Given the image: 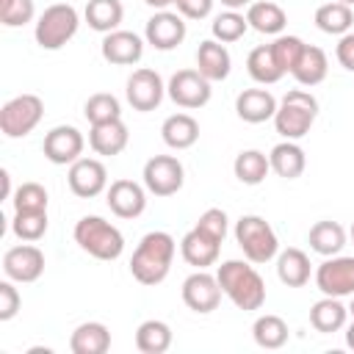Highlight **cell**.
Segmentation results:
<instances>
[{
    "label": "cell",
    "mask_w": 354,
    "mask_h": 354,
    "mask_svg": "<svg viewBox=\"0 0 354 354\" xmlns=\"http://www.w3.org/2000/svg\"><path fill=\"white\" fill-rule=\"evenodd\" d=\"M174 252H177V241L163 232V230H155V232H147L133 257H130V274L136 282L152 288V285H160L169 271H171V260H174Z\"/></svg>",
    "instance_id": "6da1fadb"
},
{
    "label": "cell",
    "mask_w": 354,
    "mask_h": 354,
    "mask_svg": "<svg viewBox=\"0 0 354 354\" xmlns=\"http://www.w3.org/2000/svg\"><path fill=\"white\" fill-rule=\"evenodd\" d=\"M216 279L224 290V296L243 313L260 310L266 304V282L257 274L254 266L246 260H224L216 271Z\"/></svg>",
    "instance_id": "7a4b0ae2"
},
{
    "label": "cell",
    "mask_w": 354,
    "mask_h": 354,
    "mask_svg": "<svg viewBox=\"0 0 354 354\" xmlns=\"http://www.w3.org/2000/svg\"><path fill=\"white\" fill-rule=\"evenodd\" d=\"M315 116H318V100L304 88H290L279 100V108L274 113V127L282 138L299 141L310 133Z\"/></svg>",
    "instance_id": "3957f363"
},
{
    "label": "cell",
    "mask_w": 354,
    "mask_h": 354,
    "mask_svg": "<svg viewBox=\"0 0 354 354\" xmlns=\"http://www.w3.org/2000/svg\"><path fill=\"white\" fill-rule=\"evenodd\" d=\"M75 243L97 260H116L124 252V235L102 216H83L75 224Z\"/></svg>",
    "instance_id": "277c9868"
},
{
    "label": "cell",
    "mask_w": 354,
    "mask_h": 354,
    "mask_svg": "<svg viewBox=\"0 0 354 354\" xmlns=\"http://www.w3.org/2000/svg\"><path fill=\"white\" fill-rule=\"evenodd\" d=\"M235 241H238L243 257L249 263H257V266L274 260L279 252V241H277L274 227L263 216H254V213L241 216L235 221Z\"/></svg>",
    "instance_id": "5b68a950"
},
{
    "label": "cell",
    "mask_w": 354,
    "mask_h": 354,
    "mask_svg": "<svg viewBox=\"0 0 354 354\" xmlns=\"http://www.w3.org/2000/svg\"><path fill=\"white\" fill-rule=\"evenodd\" d=\"M80 28V14L75 6L69 3H53L41 11V17L36 19V44L41 50H61L66 41L75 39Z\"/></svg>",
    "instance_id": "8992f818"
},
{
    "label": "cell",
    "mask_w": 354,
    "mask_h": 354,
    "mask_svg": "<svg viewBox=\"0 0 354 354\" xmlns=\"http://www.w3.org/2000/svg\"><path fill=\"white\" fill-rule=\"evenodd\" d=\"M44 116V102L36 94H19L11 97L0 108V130L8 138H25L28 133L36 130V124Z\"/></svg>",
    "instance_id": "52a82bcc"
},
{
    "label": "cell",
    "mask_w": 354,
    "mask_h": 354,
    "mask_svg": "<svg viewBox=\"0 0 354 354\" xmlns=\"http://www.w3.org/2000/svg\"><path fill=\"white\" fill-rule=\"evenodd\" d=\"M166 94L177 108L196 111V108H205L210 102L213 88H210V80L199 69H180L169 77Z\"/></svg>",
    "instance_id": "ba28073f"
},
{
    "label": "cell",
    "mask_w": 354,
    "mask_h": 354,
    "mask_svg": "<svg viewBox=\"0 0 354 354\" xmlns=\"http://www.w3.org/2000/svg\"><path fill=\"white\" fill-rule=\"evenodd\" d=\"M144 185L155 196H174L185 183V169L174 155H152L144 163Z\"/></svg>",
    "instance_id": "9c48e42d"
},
{
    "label": "cell",
    "mask_w": 354,
    "mask_h": 354,
    "mask_svg": "<svg viewBox=\"0 0 354 354\" xmlns=\"http://www.w3.org/2000/svg\"><path fill=\"white\" fill-rule=\"evenodd\" d=\"M315 285L324 296H354V257L332 254L315 268Z\"/></svg>",
    "instance_id": "30bf717a"
},
{
    "label": "cell",
    "mask_w": 354,
    "mask_h": 354,
    "mask_svg": "<svg viewBox=\"0 0 354 354\" xmlns=\"http://www.w3.org/2000/svg\"><path fill=\"white\" fill-rule=\"evenodd\" d=\"M163 94H166V86H163V77L155 72V69H136L130 77H127V88H124V97L127 102L133 105V111H155L160 102H163Z\"/></svg>",
    "instance_id": "8fae6325"
},
{
    "label": "cell",
    "mask_w": 354,
    "mask_h": 354,
    "mask_svg": "<svg viewBox=\"0 0 354 354\" xmlns=\"http://www.w3.org/2000/svg\"><path fill=\"white\" fill-rule=\"evenodd\" d=\"M221 285L216 279V274H207L205 268H196L191 277H185L183 282V301L188 310L199 313V315H207L218 307L221 301Z\"/></svg>",
    "instance_id": "7c38bea8"
},
{
    "label": "cell",
    "mask_w": 354,
    "mask_h": 354,
    "mask_svg": "<svg viewBox=\"0 0 354 354\" xmlns=\"http://www.w3.org/2000/svg\"><path fill=\"white\" fill-rule=\"evenodd\" d=\"M83 147H86V138L77 127L72 124H58L53 127L47 136H44V144H41V152L50 163L55 166H72L80 155H83Z\"/></svg>",
    "instance_id": "4fadbf2b"
},
{
    "label": "cell",
    "mask_w": 354,
    "mask_h": 354,
    "mask_svg": "<svg viewBox=\"0 0 354 354\" xmlns=\"http://www.w3.org/2000/svg\"><path fill=\"white\" fill-rule=\"evenodd\" d=\"M188 28H185V17L183 14H174V11H155L149 19H147V28H144V39L147 44H152L155 50H174L183 44Z\"/></svg>",
    "instance_id": "5bb4252c"
},
{
    "label": "cell",
    "mask_w": 354,
    "mask_h": 354,
    "mask_svg": "<svg viewBox=\"0 0 354 354\" xmlns=\"http://www.w3.org/2000/svg\"><path fill=\"white\" fill-rule=\"evenodd\" d=\"M3 271L14 282H22V285L36 282L44 274V252L39 246H33L30 241L19 243V246H11L3 254Z\"/></svg>",
    "instance_id": "9a60e30c"
},
{
    "label": "cell",
    "mask_w": 354,
    "mask_h": 354,
    "mask_svg": "<svg viewBox=\"0 0 354 354\" xmlns=\"http://www.w3.org/2000/svg\"><path fill=\"white\" fill-rule=\"evenodd\" d=\"M66 183L72 188L75 196L80 199H94L108 188V171L97 158H77L69 166Z\"/></svg>",
    "instance_id": "2e32d148"
},
{
    "label": "cell",
    "mask_w": 354,
    "mask_h": 354,
    "mask_svg": "<svg viewBox=\"0 0 354 354\" xmlns=\"http://www.w3.org/2000/svg\"><path fill=\"white\" fill-rule=\"evenodd\" d=\"M100 53L113 66H133L144 55V39L133 30H111L102 36Z\"/></svg>",
    "instance_id": "e0dca14e"
},
{
    "label": "cell",
    "mask_w": 354,
    "mask_h": 354,
    "mask_svg": "<svg viewBox=\"0 0 354 354\" xmlns=\"http://www.w3.org/2000/svg\"><path fill=\"white\" fill-rule=\"evenodd\" d=\"M108 207L119 218H138L147 210V185L136 180H113L108 185Z\"/></svg>",
    "instance_id": "ac0fdd59"
},
{
    "label": "cell",
    "mask_w": 354,
    "mask_h": 354,
    "mask_svg": "<svg viewBox=\"0 0 354 354\" xmlns=\"http://www.w3.org/2000/svg\"><path fill=\"white\" fill-rule=\"evenodd\" d=\"M277 108H279V102L268 88H243L235 97V113H238V119H243L249 124L274 119Z\"/></svg>",
    "instance_id": "d6986e66"
},
{
    "label": "cell",
    "mask_w": 354,
    "mask_h": 354,
    "mask_svg": "<svg viewBox=\"0 0 354 354\" xmlns=\"http://www.w3.org/2000/svg\"><path fill=\"white\" fill-rule=\"evenodd\" d=\"M196 69H199L210 83L227 80V75H230V69H232L230 50H227L221 41H216V39L199 41V47H196Z\"/></svg>",
    "instance_id": "ffe728a7"
},
{
    "label": "cell",
    "mask_w": 354,
    "mask_h": 354,
    "mask_svg": "<svg viewBox=\"0 0 354 354\" xmlns=\"http://www.w3.org/2000/svg\"><path fill=\"white\" fill-rule=\"evenodd\" d=\"M127 141H130V133L122 119H113L105 124H91V130H88V147L102 158H113V155L124 152Z\"/></svg>",
    "instance_id": "44dd1931"
},
{
    "label": "cell",
    "mask_w": 354,
    "mask_h": 354,
    "mask_svg": "<svg viewBox=\"0 0 354 354\" xmlns=\"http://www.w3.org/2000/svg\"><path fill=\"white\" fill-rule=\"evenodd\" d=\"M218 249H221V243L218 241H213L210 235H205L202 230H188L185 235H183V241H180V254H183V260L188 263V266H194V268H207V266H213L216 260H218Z\"/></svg>",
    "instance_id": "7402d4cb"
},
{
    "label": "cell",
    "mask_w": 354,
    "mask_h": 354,
    "mask_svg": "<svg viewBox=\"0 0 354 354\" xmlns=\"http://www.w3.org/2000/svg\"><path fill=\"white\" fill-rule=\"evenodd\" d=\"M268 163H271V171L277 174V177H282V180H296V177H301V171H304V166H307V155H304V149L296 144V141H282V144H277L271 152H268Z\"/></svg>",
    "instance_id": "603a6c76"
},
{
    "label": "cell",
    "mask_w": 354,
    "mask_h": 354,
    "mask_svg": "<svg viewBox=\"0 0 354 354\" xmlns=\"http://www.w3.org/2000/svg\"><path fill=\"white\" fill-rule=\"evenodd\" d=\"M346 318H348V307L335 296H324L310 307V326L321 335L340 332L346 326Z\"/></svg>",
    "instance_id": "cb8c5ba5"
},
{
    "label": "cell",
    "mask_w": 354,
    "mask_h": 354,
    "mask_svg": "<svg viewBox=\"0 0 354 354\" xmlns=\"http://www.w3.org/2000/svg\"><path fill=\"white\" fill-rule=\"evenodd\" d=\"M72 354H105L111 348V329L100 321H86L75 326L69 337Z\"/></svg>",
    "instance_id": "d4e9b609"
},
{
    "label": "cell",
    "mask_w": 354,
    "mask_h": 354,
    "mask_svg": "<svg viewBox=\"0 0 354 354\" xmlns=\"http://www.w3.org/2000/svg\"><path fill=\"white\" fill-rule=\"evenodd\" d=\"M246 19H249V28H254L257 33H266V36H279L288 25V14L282 6H277L274 0H257L246 8Z\"/></svg>",
    "instance_id": "484cf974"
},
{
    "label": "cell",
    "mask_w": 354,
    "mask_h": 354,
    "mask_svg": "<svg viewBox=\"0 0 354 354\" xmlns=\"http://www.w3.org/2000/svg\"><path fill=\"white\" fill-rule=\"evenodd\" d=\"M326 72H329L326 53H324L321 47H315V44H304V50H301V55H299V61H296V66H293L290 75L296 77L299 86L313 88V86L324 83Z\"/></svg>",
    "instance_id": "4316f807"
},
{
    "label": "cell",
    "mask_w": 354,
    "mask_h": 354,
    "mask_svg": "<svg viewBox=\"0 0 354 354\" xmlns=\"http://www.w3.org/2000/svg\"><path fill=\"white\" fill-rule=\"evenodd\" d=\"M310 274H313V263H310V257L301 249L290 246V249L279 252V257H277V277H279L282 285L301 288V285L310 282Z\"/></svg>",
    "instance_id": "83f0119b"
},
{
    "label": "cell",
    "mask_w": 354,
    "mask_h": 354,
    "mask_svg": "<svg viewBox=\"0 0 354 354\" xmlns=\"http://www.w3.org/2000/svg\"><path fill=\"white\" fill-rule=\"evenodd\" d=\"M160 136L171 149H188L199 141V122L191 113H171L160 124Z\"/></svg>",
    "instance_id": "f1b7e54d"
},
{
    "label": "cell",
    "mask_w": 354,
    "mask_h": 354,
    "mask_svg": "<svg viewBox=\"0 0 354 354\" xmlns=\"http://www.w3.org/2000/svg\"><path fill=\"white\" fill-rule=\"evenodd\" d=\"M83 17L91 30L105 36L111 30H119V25L124 19V6H122V0H88Z\"/></svg>",
    "instance_id": "f546056e"
},
{
    "label": "cell",
    "mask_w": 354,
    "mask_h": 354,
    "mask_svg": "<svg viewBox=\"0 0 354 354\" xmlns=\"http://www.w3.org/2000/svg\"><path fill=\"white\" fill-rule=\"evenodd\" d=\"M307 243L315 254L321 257H332V254H340V249L346 246V230L337 224V221H315L307 232Z\"/></svg>",
    "instance_id": "4dcf8cb0"
},
{
    "label": "cell",
    "mask_w": 354,
    "mask_h": 354,
    "mask_svg": "<svg viewBox=\"0 0 354 354\" xmlns=\"http://www.w3.org/2000/svg\"><path fill=\"white\" fill-rule=\"evenodd\" d=\"M315 25H318V30H324L329 36H346L354 25V11H351V6H346L340 0L324 3L315 8Z\"/></svg>",
    "instance_id": "1f68e13d"
},
{
    "label": "cell",
    "mask_w": 354,
    "mask_h": 354,
    "mask_svg": "<svg viewBox=\"0 0 354 354\" xmlns=\"http://www.w3.org/2000/svg\"><path fill=\"white\" fill-rule=\"evenodd\" d=\"M171 346V326L166 321L149 318L144 324H138L136 329V348L141 354H163Z\"/></svg>",
    "instance_id": "d6a6232c"
},
{
    "label": "cell",
    "mask_w": 354,
    "mask_h": 354,
    "mask_svg": "<svg viewBox=\"0 0 354 354\" xmlns=\"http://www.w3.org/2000/svg\"><path fill=\"white\" fill-rule=\"evenodd\" d=\"M232 171H235V177L243 185H260L266 180V174L271 171V163H268V155L266 152H260V149H243V152L235 155Z\"/></svg>",
    "instance_id": "836d02e7"
},
{
    "label": "cell",
    "mask_w": 354,
    "mask_h": 354,
    "mask_svg": "<svg viewBox=\"0 0 354 354\" xmlns=\"http://www.w3.org/2000/svg\"><path fill=\"white\" fill-rule=\"evenodd\" d=\"M246 69H249V77H252L254 83H260V86H271V83H277V80L285 75V72L279 69L274 53H271V44L254 47V50L249 53V58H246Z\"/></svg>",
    "instance_id": "e575fe53"
},
{
    "label": "cell",
    "mask_w": 354,
    "mask_h": 354,
    "mask_svg": "<svg viewBox=\"0 0 354 354\" xmlns=\"http://www.w3.org/2000/svg\"><path fill=\"white\" fill-rule=\"evenodd\" d=\"M252 337H254V343L260 346V348H282L285 343H288V337H290V329H288V324L279 318V315H271V313H266V315H260L254 324H252Z\"/></svg>",
    "instance_id": "d590c367"
},
{
    "label": "cell",
    "mask_w": 354,
    "mask_h": 354,
    "mask_svg": "<svg viewBox=\"0 0 354 354\" xmlns=\"http://www.w3.org/2000/svg\"><path fill=\"white\" fill-rule=\"evenodd\" d=\"M83 116L88 119V124H105V122H113V119H122V105L113 94L108 91H100V94H91L83 105Z\"/></svg>",
    "instance_id": "8d00e7d4"
},
{
    "label": "cell",
    "mask_w": 354,
    "mask_h": 354,
    "mask_svg": "<svg viewBox=\"0 0 354 354\" xmlns=\"http://www.w3.org/2000/svg\"><path fill=\"white\" fill-rule=\"evenodd\" d=\"M11 232L19 241H39L47 232V210H14Z\"/></svg>",
    "instance_id": "74e56055"
},
{
    "label": "cell",
    "mask_w": 354,
    "mask_h": 354,
    "mask_svg": "<svg viewBox=\"0 0 354 354\" xmlns=\"http://www.w3.org/2000/svg\"><path fill=\"white\" fill-rule=\"evenodd\" d=\"M210 30H213V39L221 41V44H230V41H238L243 39V33L249 30V19L238 11H221L218 17H213L210 22Z\"/></svg>",
    "instance_id": "f35d334b"
},
{
    "label": "cell",
    "mask_w": 354,
    "mask_h": 354,
    "mask_svg": "<svg viewBox=\"0 0 354 354\" xmlns=\"http://www.w3.org/2000/svg\"><path fill=\"white\" fill-rule=\"evenodd\" d=\"M301 50H304V41H301L299 36H290V33H279V36L271 41V53H274V58H277V64H279V69H282L285 75L293 72V66H296Z\"/></svg>",
    "instance_id": "ab89813d"
},
{
    "label": "cell",
    "mask_w": 354,
    "mask_h": 354,
    "mask_svg": "<svg viewBox=\"0 0 354 354\" xmlns=\"http://www.w3.org/2000/svg\"><path fill=\"white\" fill-rule=\"evenodd\" d=\"M36 17L33 0H0V22L6 28H22Z\"/></svg>",
    "instance_id": "60d3db41"
},
{
    "label": "cell",
    "mask_w": 354,
    "mask_h": 354,
    "mask_svg": "<svg viewBox=\"0 0 354 354\" xmlns=\"http://www.w3.org/2000/svg\"><path fill=\"white\" fill-rule=\"evenodd\" d=\"M47 188L39 183H22L11 196L14 210H47Z\"/></svg>",
    "instance_id": "b9f144b4"
},
{
    "label": "cell",
    "mask_w": 354,
    "mask_h": 354,
    "mask_svg": "<svg viewBox=\"0 0 354 354\" xmlns=\"http://www.w3.org/2000/svg\"><path fill=\"white\" fill-rule=\"evenodd\" d=\"M196 230H202L205 235H210L213 241H224L227 238V230H230V221H227V213L221 207H207L199 221H196Z\"/></svg>",
    "instance_id": "7bdbcfd3"
},
{
    "label": "cell",
    "mask_w": 354,
    "mask_h": 354,
    "mask_svg": "<svg viewBox=\"0 0 354 354\" xmlns=\"http://www.w3.org/2000/svg\"><path fill=\"white\" fill-rule=\"evenodd\" d=\"M22 307V296L14 288V279L0 282V321H11Z\"/></svg>",
    "instance_id": "ee69618b"
},
{
    "label": "cell",
    "mask_w": 354,
    "mask_h": 354,
    "mask_svg": "<svg viewBox=\"0 0 354 354\" xmlns=\"http://www.w3.org/2000/svg\"><path fill=\"white\" fill-rule=\"evenodd\" d=\"M216 0H174L177 14H183L185 19H205L210 17Z\"/></svg>",
    "instance_id": "f6af8a7d"
},
{
    "label": "cell",
    "mask_w": 354,
    "mask_h": 354,
    "mask_svg": "<svg viewBox=\"0 0 354 354\" xmlns=\"http://www.w3.org/2000/svg\"><path fill=\"white\" fill-rule=\"evenodd\" d=\"M335 55H337V61H340V66H343V69L354 72V33H346V36H340Z\"/></svg>",
    "instance_id": "bcb514c9"
},
{
    "label": "cell",
    "mask_w": 354,
    "mask_h": 354,
    "mask_svg": "<svg viewBox=\"0 0 354 354\" xmlns=\"http://www.w3.org/2000/svg\"><path fill=\"white\" fill-rule=\"evenodd\" d=\"M224 8H230V11H238V8H249L254 0H218Z\"/></svg>",
    "instance_id": "7dc6e473"
},
{
    "label": "cell",
    "mask_w": 354,
    "mask_h": 354,
    "mask_svg": "<svg viewBox=\"0 0 354 354\" xmlns=\"http://www.w3.org/2000/svg\"><path fill=\"white\" fill-rule=\"evenodd\" d=\"M0 180H3V199H11L14 196V191H11V174L6 169L0 171Z\"/></svg>",
    "instance_id": "c3c4849f"
},
{
    "label": "cell",
    "mask_w": 354,
    "mask_h": 354,
    "mask_svg": "<svg viewBox=\"0 0 354 354\" xmlns=\"http://www.w3.org/2000/svg\"><path fill=\"white\" fill-rule=\"evenodd\" d=\"M147 6H152L155 11H166L169 6H174V0H144Z\"/></svg>",
    "instance_id": "681fc988"
},
{
    "label": "cell",
    "mask_w": 354,
    "mask_h": 354,
    "mask_svg": "<svg viewBox=\"0 0 354 354\" xmlns=\"http://www.w3.org/2000/svg\"><path fill=\"white\" fill-rule=\"evenodd\" d=\"M346 346H348V348L354 351V321H351V324L346 326Z\"/></svg>",
    "instance_id": "f907efd6"
},
{
    "label": "cell",
    "mask_w": 354,
    "mask_h": 354,
    "mask_svg": "<svg viewBox=\"0 0 354 354\" xmlns=\"http://www.w3.org/2000/svg\"><path fill=\"white\" fill-rule=\"evenodd\" d=\"M348 315L354 318V299H351V304H348Z\"/></svg>",
    "instance_id": "816d5d0a"
},
{
    "label": "cell",
    "mask_w": 354,
    "mask_h": 354,
    "mask_svg": "<svg viewBox=\"0 0 354 354\" xmlns=\"http://www.w3.org/2000/svg\"><path fill=\"white\" fill-rule=\"evenodd\" d=\"M340 3H346V6H354V0H340Z\"/></svg>",
    "instance_id": "f5cc1de1"
},
{
    "label": "cell",
    "mask_w": 354,
    "mask_h": 354,
    "mask_svg": "<svg viewBox=\"0 0 354 354\" xmlns=\"http://www.w3.org/2000/svg\"><path fill=\"white\" fill-rule=\"evenodd\" d=\"M351 241H354V224H351Z\"/></svg>",
    "instance_id": "db71d44e"
}]
</instances>
